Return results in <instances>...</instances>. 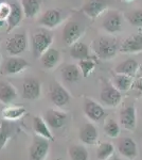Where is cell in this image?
<instances>
[{"label":"cell","mask_w":142,"mask_h":160,"mask_svg":"<svg viewBox=\"0 0 142 160\" xmlns=\"http://www.w3.org/2000/svg\"><path fill=\"white\" fill-rule=\"evenodd\" d=\"M17 97V92L14 87L10 83L0 84V102L9 105Z\"/></svg>","instance_id":"obj_25"},{"label":"cell","mask_w":142,"mask_h":160,"mask_svg":"<svg viewBox=\"0 0 142 160\" xmlns=\"http://www.w3.org/2000/svg\"><path fill=\"white\" fill-rule=\"evenodd\" d=\"M108 4L106 0H88L83 7V12L90 18L94 19L100 16L105 10L107 9Z\"/></svg>","instance_id":"obj_15"},{"label":"cell","mask_w":142,"mask_h":160,"mask_svg":"<svg viewBox=\"0 0 142 160\" xmlns=\"http://www.w3.org/2000/svg\"><path fill=\"white\" fill-rule=\"evenodd\" d=\"M27 46H28L27 35H25V32H22V33H16L12 38H10L7 41L6 48L7 51L11 56H18L27 49Z\"/></svg>","instance_id":"obj_6"},{"label":"cell","mask_w":142,"mask_h":160,"mask_svg":"<svg viewBox=\"0 0 142 160\" xmlns=\"http://www.w3.org/2000/svg\"><path fill=\"white\" fill-rule=\"evenodd\" d=\"M10 12H11V4L7 3V2L0 3V19H7Z\"/></svg>","instance_id":"obj_35"},{"label":"cell","mask_w":142,"mask_h":160,"mask_svg":"<svg viewBox=\"0 0 142 160\" xmlns=\"http://www.w3.org/2000/svg\"><path fill=\"white\" fill-rule=\"evenodd\" d=\"M99 139V131L91 123H86L80 130V140L86 145H94Z\"/></svg>","instance_id":"obj_17"},{"label":"cell","mask_w":142,"mask_h":160,"mask_svg":"<svg viewBox=\"0 0 142 160\" xmlns=\"http://www.w3.org/2000/svg\"><path fill=\"white\" fill-rule=\"evenodd\" d=\"M100 98L101 102L108 107H117L122 100V94L120 90H118L113 84L107 81L102 88Z\"/></svg>","instance_id":"obj_4"},{"label":"cell","mask_w":142,"mask_h":160,"mask_svg":"<svg viewBox=\"0 0 142 160\" xmlns=\"http://www.w3.org/2000/svg\"><path fill=\"white\" fill-rule=\"evenodd\" d=\"M70 56L76 60H85L89 59V48L86 44L82 42H76L71 46Z\"/></svg>","instance_id":"obj_27"},{"label":"cell","mask_w":142,"mask_h":160,"mask_svg":"<svg viewBox=\"0 0 142 160\" xmlns=\"http://www.w3.org/2000/svg\"><path fill=\"white\" fill-rule=\"evenodd\" d=\"M122 15L117 11L109 12L103 20V28L108 33H117L122 29Z\"/></svg>","instance_id":"obj_16"},{"label":"cell","mask_w":142,"mask_h":160,"mask_svg":"<svg viewBox=\"0 0 142 160\" xmlns=\"http://www.w3.org/2000/svg\"><path fill=\"white\" fill-rule=\"evenodd\" d=\"M133 77L124 74H117L115 76V87L121 92H126L133 87Z\"/></svg>","instance_id":"obj_30"},{"label":"cell","mask_w":142,"mask_h":160,"mask_svg":"<svg viewBox=\"0 0 142 160\" xmlns=\"http://www.w3.org/2000/svg\"><path fill=\"white\" fill-rule=\"evenodd\" d=\"M139 69V64L138 62L134 59H127L126 61L120 63L116 68V73L117 74H124L127 76L134 77L137 74Z\"/></svg>","instance_id":"obj_24"},{"label":"cell","mask_w":142,"mask_h":160,"mask_svg":"<svg viewBox=\"0 0 142 160\" xmlns=\"http://www.w3.org/2000/svg\"><path fill=\"white\" fill-rule=\"evenodd\" d=\"M53 160H63V159H61V158H56V159H53Z\"/></svg>","instance_id":"obj_40"},{"label":"cell","mask_w":142,"mask_h":160,"mask_svg":"<svg viewBox=\"0 0 142 160\" xmlns=\"http://www.w3.org/2000/svg\"><path fill=\"white\" fill-rule=\"evenodd\" d=\"M59 59H61V55H59V51L55 48H49L45 53L42 56V63L44 68L51 69L55 68L58 64Z\"/></svg>","instance_id":"obj_23"},{"label":"cell","mask_w":142,"mask_h":160,"mask_svg":"<svg viewBox=\"0 0 142 160\" xmlns=\"http://www.w3.org/2000/svg\"><path fill=\"white\" fill-rule=\"evenodd\" d=\"M122 53H137L142 51V33H136L125 38L119 47Z\"/></svg>","instance_id":"obj_12"},{"label":"cell","mask_w":142,"mask_h":160,"mask_svg":"<svg viewBox=\"0 0 142 160\" xmlns=\"http://www.w3.org/2000/svg\"><path fill=\"white\" fill-rule=\"evenodd\" d=\"M133 86L139 93H142V76L136 80V82L133 84Z\"/></svg>","instance_id":"obj_36"},{"label":"cell","mask_w":142,"mask_h":160,"mask_svg":"<svg viewBox=\"0 0 142 160\" xmlns=\"http://www.w3.org/2000/svg\"><path fill=\"white\" fill-rule=\"evenodd\" d=\"M0 64H1V55H0Z\"/></svg>","instance_id":"obj_41"},{"label":"cell","mask_w":142,"mask_h":160,"mask_svg":"<svg viewBox=\"0 0 142 160\" xmlns=\"http://www.w3.org/2000/svg\"><path fill=\"white\" fill-rule=\"evenodd\" d=\"M79 66H80V69H81L83 77H88L89 75L94 72V69L95 68V62L94 60H90V59L80 60Z\"/></svg>","instance_id":"obj_33"},{"label":"cell","mask_w":142,"mask_h":160,"mask_svg":"<svg viewBox=\"0 0 142 160\" xmlns=\"http://www.w3.org/2000/svg\"><path fill=\"white\" fill-rule=\"evenodd\" d=\"M122 1H125V2H128V1H131V0H122Z\"/></svg>","instance_id":"obj_39"},{"label":"cell","mask_w":142,"mask_h":160,"mask_svg":"<svg viewBox=\"0 0 142 160\" xmlns=\"http://www.w3.org/2000/svg\"><path fill=\"white\" fill-rule=\"evenodd\" d=\"M3 24H4V20H2V19H0V28L3 26Z\"/></svg>","instance_id":"obj_38"},{"label":"cell","mask_w":142,"mask_h":160,"mask_svg":"<svg viewBox=\"0 0 142 160\" xmlns=\"http://www.w3.org/2000/svg\"><path fill=\"white\" fill-rule=\"evenodd\" d=\"M49 97L50 100L57 107H64L70 102V94L63 86L58 82H54L51 84L49 90Z\"/></svg>","instance_id":"obj_5"},{"label":"cell","mask_w":142,"mask_h":160,"mask_svg":"<svg viewBox=\"0 0 142 160\" xmlns=\"http://www.w3.org/2000/svg\"><path fill=\"white\" fill-rule=\"evenodd\" d=\"M82 27L77 22H67L63 30V41L66 45L72 46L77 42L82 35Z\"/></svg>","instance_id":"obj_10"},{"label":"cell","mask_w":142,"mask_h":160,"mask_svg":"<svg viewBox=\"0 0 142 160\" xmlns=\"http://www.w3.org/2000/svg\"><path fill=\"white\" fill-rule=\"evenodd\" d=\"M120 124L126 130H135L137 126V111L134 105L126 106L120 111Z\"/></svg>","instance_id":"obj_8"},{"label":"cell","mask_w":142,"mask_h":160,"mask_svg":"<svg viewBox=\"0 0 142 160\" xmlns=\"http://www.w3.org/2000/svg\"><path fill=\"white\" fill-rule=\"evenodd\" d=\"M83 110L84 113L86 114V117L89 120L94 121V122H99V121L103 120L105 118V115H106L104 108L100 104H98L97 102H94V99L90 98L85 99Z\"/></svg>","instance_id":"obj_7"},{"label":"cell","mask_w":142,"mask_h":160,"mask_svg":"<svg viewBox=\"0 0 142 160\" xmlns=\"http://www.w3.org/2000/svg\"><path fill=\"white\" fill-rule=\"evenodd\" d=\"M14 135V127L10 124L9 121L3 120L0 123V149L3 148L7 141Z\"/></svg>","instance_id":"obj_28"},{"label":"cell","mask_w":142,"mask_h":160,"mask_svg":"<svg viewBox=\"0 0 142 160\" xmlns=\"http://www.w3.org/2000/svg\"><path fill=\"white\" fill-rule=\"evenodd\" d=\"M33 130L37 136H40L43 138H46L49 141H53V135L51 132V128L48 126V124L46 123L45 118L40 117H34L33 118Z\"/></svg>","instance_id":"obj_19"},{"label":"cell","mask_w":142,"mask_h":160,"mask_svg":"<svg viewBox=\"0 0 142 160\" xmlns=\"http://www.w3.org/2000/svg\"><path fill=\"white\" fill-rule=\"evenodd\" d=\"M30 66V63L24 58L13 56L9 58L3 66V73L7 75H16L25 71Z\"/></svg>","instance_id":"obj_11"},{"label":"cell","mask_w":142,"mask_h":160,"mask_svg":"<svg viewBox=\"0 0 142 160\" xmlns=\"http://www.w3.org/2000/svg\"><path fill=\"white\" fill-rule=\"evenodd\" d=\"M53 43V35L46 30H38L32 37V50L35 58L42 57Z\"/></svg>","instance_id":"obj_2"},{"label":"cell","mask_w":142,"mask_h":160,"mask_svg":"<svg viewBox=\"0 0 142 160\" xmlns=\"http://www.w3.org/2000/svg\"><path fill=\"white\" fill-rule=\"evenodd\" d=\"M50 151L49 140L36 135L33 138L32 144L29 149L30 160H45Z\"/></svg>","instance_id":"obj_3"},{"label":"cell","mask_w":142,"mask_h":160,"mask_svg":"<svg viewBox=\"0 0 142 160\" xmlns=\"http://www.w3.org/2000/svg\"><path fill=\"white\" fill-rule=\"evenodd\" d=\"M62 76L66 82L73 83V82L79 81L81 79V76H83V75L80 69V66L76 65V64H67L62 69Z\"/></svg>","instance_id":"obj_22"},{"label":"cell","mask_w":142,"mask_h":160,"mask_svg":"<svg viewBox=\"0 0 142 160\" xmlns=\"http://www.w3.org/2000/svg\"><path fill=\"white\" fill-rule=\"evenodd\" d=\"M42 84L35 78H28L22 83V97L25 99L35 100L40 97Z\"/></svg>","instance_id":"obj_9"},{"label":"cell","mask_w":142,"mask_h":160,"mask_svg":"<svg viewBox=\"0 0 142 160\" xmlns=\"http://www.w3.org/2000/svg\"><path fill=\"white\" fill-rule=\"evenodd\" d=\"M45 121L51 129H59L67 122V114L63 111L49 109L45 113Z\"/></svg>","instance_id":"obj_14"},{"label":"cell","mask_w":142,"mask_h":160,"mask_svg":"<svg viewBox=\"0 0 142 160\" xmlns=\"http://www.w3.org/2000/svg\"><path fill=\"white\" fill-rule=\"evenodd\" d=\"M104 131L108 137H110V138H117V137L120 135V131H121L120 125H119L116 121L109 120L105 124Z\"/></svg>","instance_id":"obj_32"},{"label":"cell","mask_w":142,"mask_h":160,"mask_svg":"<svg viewBox=\"0 0 142 160\" xmlns=\"http://www.w3.org/2000/svg\"><path fill=\"white\" fill-rule=\"evenodd\" d=\"M63 20V15L62 12L57 9H50L46 11L38 20L39 25L47 28H55L61 24Z\"/></svg>","instance_id":"obj_18"},{"label":"cell","mask_w":142,"mask_h":160,"mask_svg":"<svg viewBox=\"0 0 142 160\" xmlns=\"http://www.w3.org/2000/svg\"><path fill=\"white\" fill-rule=\"evenodd\" d=\"M115 153V148L109 142H104L100 144L97 149V158L99 160H108L112 158Z\"/></svg>","instance_id":"obj_31"},{"label":"cell","mask_w":142,"mask_h":160,"mask_svg":"<svg viewBox=\"0 0 142 160\" xmlns=\"http://www.w3.org/2000/svg\"><path fill=\"white\" fill-rule=\"evenodd\" d=\"M24 10L18 3H12L11 4V12L7 17V32L12 31L16 26L19 25V22L22 20V16H24Z\"/></svg>","instance_id":"obj_20"},{"label":"cell","mask_w":142,"mask_h":160,"mask_svg":"<svg viewBox=\"0 0 142 160\" xmlns=\"http://www.w3.org/2000/svg\"><path fill=\"white\" fill-rule=\"evenodd\" d=\"M92 48H94L95 55L103 60H108V59L113 58L119 50L117 40L112 38H97L92 43Z\"/></svg>","instance_id":"obj_1"},{"label":"cell","mask_w":142,"mask_h":160,"mask_svg":"<svg viewBox=\"0 0 142 160\" xmlns=\"http://www.w3.org/2000/svg\"><path fill=\"white\" fill-rule=\"evenodd\" d=\"M118 151L121 156H123L127 160H134L138 156V148H137L136 142L128 137L120 139V141L118 142Z\"/></svg>","instance_id":"obj_13"},{"label":"cell","mask_w":142,"mask_h":160,"mask_svg":"<svg viewBox=\"0 0 142 160\" xmlns=\"http://www.w3.org/2000/svg\"><path fill=\"white\" fill-rule=\"evenodd\" d=\"M25 113H27V109L22 106H10L2 110V118L6 121L13 122L24 118Z\"/></svg>","instance_id":"obj_21"},{"label":"cell","mask_w":142,"mask_h":160,"mask_svg":"<svg viewBox=\"0 0 142 160\" xmlns=\"http://www.w3.org/2000/svg\"><path fill=\"white\" fill-rule=\"evenodd\" d=\"M25 18H34L40 10L39 0H21Z\"/></svg>","instance_id":"obj_26"},{"label":"cell","mask_w":142,"mask_h":160,"mask_svg":"<svg viewBox=\"0 0 142 160\" xmlns=\"http://www.w3.org/2000/svg\"><path fill=\"white\" fill-rule=\"evenodd\" d=\"M128 22L136 27H142V10H136L125 15Z\"/></svg>","instance_id":"obj_34"},{"label":"cell","mask_w":142,"mask_h":160,"mask_svg":"<svg viewBox=\"0 0 142 160\" xmlns=\"http://www.w3.org/2000/svg\"><path fill=\"white\" fill-rule=\"evenodd\" d=\"M108 160H121L120 158H118V157H116V156H112V158H109Z\"/></svg>","instance_id":"obj_37"},{"label":"cell","mask_w":142,"mask_h":160,"mask_svg":"<svg viewBox=\"0 0 142 160\" xmlns=\"http://www.w3.org/2000/svg\"><path fill=\"white\" fill-rule=\"evenodd\" d=\"M68 154L71 160H88L89 154L87 148L83 145H79V144H74L69 148Z\"/></svg>","instance_id":"obj_29"}]
</instances>
